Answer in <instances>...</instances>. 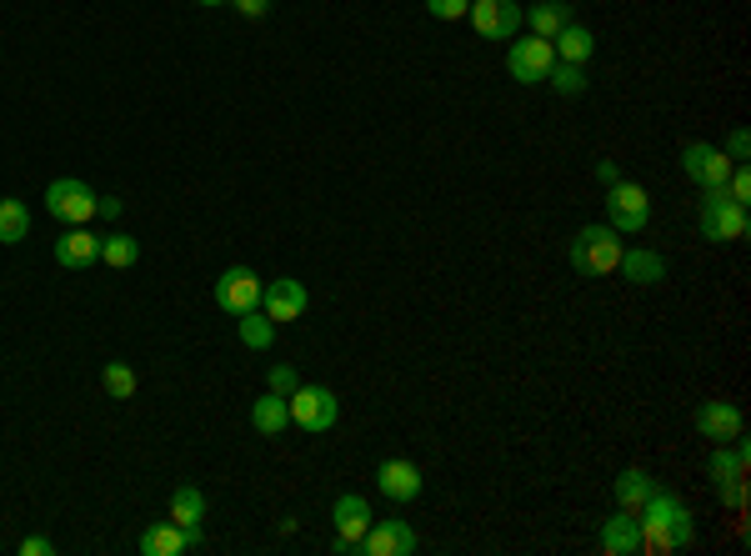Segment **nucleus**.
<instances>
[{"label": "nucleus", "mask_w": 751, "mask_h": 556, "mask_svg": "<svg viewBox=\"0 0 751 556\" xmlns=\"http://www.w3.org/2000/svg\"><path fill=\"white\" fill-rule=\"evenodd\" d=\"M636 526H642L646 556H671V552H681V546H692V536H696L692 511L681 507V497L667 491V486H657V491L646 497V507L636 511Z\"/></svg>", "instance_id": "nucleus-1"}, {"label": "nucleus", "mask_w": 751, "mask_h": 556, "mask_svg": "<svg viewBox=\"0 0 751 556\" xmlns=\"http://www.w3.org/2000/svg\"><path fill=\"white\" fill-rule=\"evenodd\" d=\"M622 236L611 231V225H581L571 236V246H566V256H571V271L576 276H606L622 266Z\"/></svg>", "instance_id": "nucleus-2"}, {"label": "nucleus", "mask_w": 751, "mask_h": 556, "mask_svg": "<svg viewBox=\"0 0 751 556\" xmlns=\"http://www.w3.org/2000/svg\"><path fill=\"white\" fill-rule=\"evenodd\" d=\"M747 206L731 201L721 186H706L702 190V236L727 246V241H747Z\"/></svg>", "instance_id": "nucleus-3"}, {"label": "nucleus", "mask_w": 751, "mask_h": 556, "mask_svg": "<svg viewBox=\"0 0 751 556\" xmlns=\"http://www.w3.org/2000/svg\"><path fill=\"white\" fill-rule=\"evenodd\" d=\"M286 406H291V421L305 431V437L331 431L336 427V416H340L336 391H326V386H296L291 396H286Z\"/></svg>", "instance_id": "nucleus-4"}, {"label": "nucleus", "mask_w": 751, "mask_h": 556, "mask_svg": "<svg viewBox=\"0 0 751 556\" xmlns=\"http://www.w3.org/2000/svg\"><path fill=\"white\" fill-rule=\"evenodd\" d=\"M606 216L616 236H636L651 221V196L642 186H632V181H616V186H606Z\"/></svg>", "instance_id": "nucleus-5"}, {"label": "nucleus", "mask_w": 751, "mask_h": 556, "mask_svg": "<svg viewBox=\"0 0 751 556\" xmlns=\"http://www.w3.org/2000/svg\"><path fill=\"white\" fill-rule=\"evenodd\" d=\"M46 211L66 225H85L95 216V190L76 176H60L46 186Z\"/></svg>", "instance_id": "nucleus-6"}, {"label": "nucleus", "mask_w": 751, "mask_h": 556, "mask_svg": "<svg viewBox=\"0 0 751 556\" xmlns=\"http://www.w3.org/2000/svg\"><path fill=\"white\" fill-rule=\"evenodd\" d=\"M552 66H556V46L552 40H541V36L511 40V50H506V71H511V81H521V85L546 81Z\"/></svg>", "instance_id": "nucleus-7"}, {"label": "nucleus", "mask_w": 751, "mask_h": 556, "mask_svg": "<svg viewBox=\"0 0 751 556\" xmlns=\"http://www.w3.org/2000/svg\"><path fill=\"white\" fill-rule=\"evenodd\" d=\"M261 276L251 271V266H231V271H221V281H216V306L226 311V316H246V311L261 306Z\"/></svg>", "instance_id": "nucleus-8"}, {"label": "nucleus", "mask_w": 751, "mask_h": 556, "mask_svg": "<svg viewBox=\"0 0 751 556\" xmlns=\"http://www.w3.org/2000/svg\"><path fill=\"white\" fill-rule=\"evenodd\" d=\"M747 462H751V447L737 437V447H716L712 451V482H716V497L727 507H741V482H747Z\"/></svg>", "instance_id": "nucleus-9"}, {"label": "nucleus", "mask_w": 751, "mask_h": 556, "mask_svg": "<svg viewBox=\"0 0 751 556\" xmlns=\"http://www.w3.org/2000/svg\"><path fill=\"white\" fill-rule=\"evenodd\" d=\"M731 166L737 161H727V151L721 146H706V141H686L681 146V171L696 181V186H727V176H731Z\"/></svg>", "instance_id": "nucleus-10"}, {"label": "nucleus", "mask_w": 751, "mask_h": 556, "mask_svg": "<svg viewBox=\"0 0 751 556\" xmlns=\"http://www.w3.org/2000/svg\"><path fill=\"white\" fill-rule=\"evenodd\" d=\"M466 21L476 25L486 40H511L521 31V5L517 0H471Z\"/></svg>", "instance_id": "nucleus-11"}, {"label": "nucleus", "mask_w": 751, "mask_h": 556, "mask_svg": "<svg viewBox=\"0 0 751 556\" xmlns=\"http://www.w3.org/2000/svg\"><path fill=\"white\" fill-rule=\"evenodd\" d=\"M305 306H311V291H305L301 281H291V276L261 286V311H266L276 326H281V321H301Z\"/></svg>", "instance_id": "nucleus-12"}, {"label": "nucleus", "mask_w": 751, "mask_h": 556, "mask_svg": "<svg viewBox=\"0 0 751 556\" xmlns=\"http://www.w3.org/2000/svg\"><path fill=\"white\" fill-rule=\"evenodd\" d=\"M416 532L406 526V521H371L366 526V536H361V556H412L416 552Z\"/></svg>", "instance_id": "nucleus-13"}, {"label": "nucleus", "mask_w": 751, "mask_h": 556, "mask_svg": "<svg viewBox=\"0 0 751 556\" xmlns=\"http://www.w3.org/2000/svg\"><path fill=\"white\" fill-rule=\"evenodd\" d=\"M741 406H731V402H702L696 406V431H702L706 441H716V447H727V441H737L741 437Z\"/></svg>", "instance_id": "nucleus-14"}, {"label": "nucleus", "mask_w": 751, "mask_h": 556, "mask_svg": "<svg viewBox=\"0 0 751 556\" xmlns=\"http://www.w3.org/2000/svg\"><path fill=\"white\" fill-rule=\"evenodd\" d=\"M376 486H381V497H391V501H416L426 482H421V466H416V462L391 456V462L376 466Z\"/></svg>", "instance_id": "nucleus-15"}, {"label": "nucleus", "mask_w": 751, "mask_h": 556, "mask_svg": "<svg viewBox=\"0 0 751 556\" xmlns=\"http://www.w3.org/2000/svg\"><path fill=\"white\" fill-rule=\"evenodd\" d=\"M642 552V526H636L632 511H616V517L601 521V556H636Z\"/></svg>", "instance_id": "nucleus-16"}, {"label": "nucleus", "mask_w": 751, "mask_h": 556, "mask_svg": "<svg viewBox=\"0 0 751 556\" xmlns=\"http://www.w3.org/2000/svg\"><path fill=\"white\" fill-rule=\"evenodd\" d=\"M91 260H101V236H91L85 225H71V231L56 241V266H66V271H85Z\"/></svg>", "instance_id": "nucleus-17"}, {"label": "nucleus", "mask_w": 751, "mask_h": 556, "mask_svg": "<svg viewBox=\"0 0 751 556\" xmlns=\"http://www.w3.org/2000/svg\"><path fill=\"white\" fill-rule=\"evenodd\" d=\"M331 521H336V536H346V542H361L366 526H371V507H366V497H356V491H340L336 501H331Z\"/></svg>", "instance_id": "nucleus-18"}, {"label": "nucleus", "mask_w": 751, "mask_h": 556, "mask_svg": "<svg viewBox=\"0 0 751 556\" xmlns=\"http://www.w3.org/2000/svg\"><path fill=\"white\" fill-rule=\"evenodd\" d=\"M286 427H291V406H286V396L266 391V396L251 402V431H256V437H281Z\"/></svg>", "instance_id": "nucleus-19"}, {"label": "nucleus", "mask_w": 751, "mask_h": 556, "mask_svg": "<svg viewBox=\"0 0 751 556\" xmlns=\"http://www.w3.org/2000/svg\"><path fill=\"white\" fill-rule=\"evenodd\" d=\"M651 491H657V482H651L642 466H626V472L611 482V497H616V507L632 511V517L646 507V497H651Z\"/></svg>", "instance_id": "nucleus-20"}, {"label": "nucleus", "mask_w": 751, "mask_h": 556, "mask_svg": "<svg viewBox=\"0 0 751 556\" xmlns=\"http://www.w3.org/2000/svg\"><path fill=\"white\" fill-rule=\"evenodd\" d=\"M556 60H566V66H587L591 60V50H597V36H591L587 25H562V31H556Z\"/></svg>", "instance_id": "nucleus-21"}, {"label": "nucleus", "mask_w": 751, "mask_h": 556, "mask_svg": "<svg viewBox=\"0 0 751 556\" xmlns=\"http://www.w3.org/2000/svg\"><path fill=\"white\" fill-rule=\"evenodd\" d=\"M527 25H531V36L556 40V31L571 25V5H566V0H536V5L527 11Z\"/></svg>", "instance_id": "nucleus-22"}, {"label": "nucleus", "mask_w": 751, "mask_h": 556, "mask_svg": "<svg viewBox=\"0 0 751 556\" xmlns=\"http://www.w3.org/2000/svg\"><path fill=\"white\" fill-rule=\"evenodd\" d=\"M141 552L146 556H181V552H190V536L176 521H155L151 532L141 536Z\"/></svg>", "instance_id": "nucleus-23"}, {"label": "nucleus", "mask_w": 751, "mask_h": 556, "mask_svg": "<svg viewBox=\"0 0 751 556\" xmlns=\"http://www.w3.org/2000/svg\"><path fill=\"white\" fill-rule=\"evenodd\" d=\"M616 271H626L632 286H657L661 276H667V260H661L657 251H622V266H616Z\"/></svg>", "instance_id": "nucleus-24"}, {"label": "nucleus", "mask_w": 751, "mask_h": 556, "mask_svg": "<svg viewBox=\"0 0 751 556\" xmlns=\"http://www.w3.org/2000/svg\"><path fill=\"white\" fill-rule=\"evenodd\" d=\"M25 236H31V206L5 196L0 201V246H21Z\"/></svg>", "instance_id": "nucleus-25"}, {"label": "nucleus", "mask_w": 751, "mask_h": 556, "mask_svg": "<svg viewBox=\"0 0 751 556\" xmlns=\"http://www.w3.org/2000/svg\"><path fill=\"white\" fill-rule=\"evenodd\" d=\"M101 260H106L111 271H130L141 260V241L126 236V231H111V236H101Z\"/></svg>", "instance_id": "nucleus-26"}, {"label": "nucleus", "mask_w": 751, "mask_h": 556, "mask_svg": "<svg viewBox=\"0 0 751 556\" xmlns=\"http://www.w3.org/2000/svg\"><path fill=\"white\" fill-rule=\"evenodd\" d=\"M235 326H241V346L246 351H270V341H276V321L266 311H246V316H235Z\"/></svg>", "instance_id": "nucleus-27"}, {"label": "nucleus", "mask_w": 751, "mask_h": 556, "mask_svg": "<svg viewBox=\"0 0 751 556\" xmlns=\"http://www.w3.org/2000/svg\"><path fill=\"white\" fill-rule=\"evenodd\" d=\"M171 521L186 526V532L206 521V497H200L196 486H176V491H171Z\"/></svg>", "instance_id": "nucleus-28"}, {"label": "nucleus", "mask_w": 751, "mask_h": 556, "mask_svg": "<svg viewBox=\"0 0 751 556\" xmlns=\"http://www.w3.org/2000/svg\"><path fill=\"white\" fill-rule=\"evenodd\" d=\"M101 386H106L111 402H130L141 381H136V371H130L126 361H106V371H101Z\"/></svg>", "instance_id": "nucleus-29"}, {"label": "nucleus", "mask_w": 751, "mask_h": 556, "mask_svg": "<svg viewBox=\"0 0 751 556\" xmlns=\"http://www.w3.org/2000/svg\"><path fill=\"white\" fill-rule=\"evenodd\" d=\"M546 81H552L556 95H587V66H566V60H556L552 71H546Z\"/></svg>", "instance_id": "nucleus-30"}, {"label": "nucleus", "mask_w": 751, "mask_h": 556, "mask_svg": "<svg viewBox=\"0 0 751 556\" xmlns=\"http://www.w3.org/2000/svg\"><path fill=\"white\" fill-rule=\"evenodd\" d=\"M731 196V201H741L747 206L751 201V171H747V161H737V166H731V176H727V186H721Z\"/></svg>", "instance_id": "nucleus-31"}, {"label": "nucleus", "mask_w": 751, "mask_h": 556, "mask_svg": "<svg viewBox=\"0 0 751 556\" xmlns=\"http://www.w3.org/2000/svg\"><path fill=\"white\" fill-rule=\"evenodd\" d=\"M426 11H431L436 21H461V15L471 11V0H426Z\"/></svg>", "instance_id": "nucleus-32"}, {"label": "nucleus", "mask_w": 751, "mask_h": 556, "mask_svg": "<svg viewBox=\"0 0 751 556\" xmlns=\"http://www.w3.org/2000/svg\"><path fill=\"white\" fill-rule=\"evenodd\" d=\"M721 151H727V161H747V155H751V130L737 126V130L727 136V146H721Z\"/></svg>", "instance_id": "nucleus-33"}, {"label": "nucleus", "mask_w": 751, "mask_h": 556, "mask_svg": "<svg viewBox=\"0 0 751 556\" xmlns=\"http://www.w3.org/2000/svg\"><path fill=\"white\" fill-rule=\"evenodd\" d=\"M266 381H270V391H276V396H291V391L301 386V377H296L291 367H270V377H266Z\"/></svg>", "instance_id": "nucleus-34"}, {"label": "nucleus", "mask_w": 751, "mask_h": 556, "mask_svg": "<svg viewBox=\"0 0 751 556\" xmlns=\"http://www.w3.org/2000/svg\"><path fill=\"white\" fill-rule=\"evenodd\" d=\"M226 5H235V11L246 15V21H261V15H270V0H226Z\"/></svg>", "instance_id": "nucleus-35"}, {"label": "nucleus", "mask_w": 751, "mask_h": 556, "mask_svg": "<svg viewBox=\"0 0 751 556\" xmlns=\"http://www.w3.org/2000/svg\"><path fill=\"white\" fill-rule=\"evenodd\" d=\"M56 552V542H50V536H25L21 542V556H50Z\"/></svg>", "instance_id": "nucleus-36"}, {"label": "nucleus", "mask_w": 751, "mask_h": 556, "mask_svg": "<svg viewBox=\"0 0 751 556\" xmlns=\"http://www.w3.org/2000/svg\"><path fill=\"white\" fill-rule=\"evenodd\" d=\"M95 216L116 221V216H120V196H95Z\"/></svg>", "instance_id": "nucleus-37"}, {"label": "nucleus", "mask_w": 751, "mask_h": 556, "mask_svg": "<svg viewBox=\"0 0 751 556\" xmlns=\"http://www.w3.org/2000/svg\"><path fill=\"white\" fill-rule=\"evenodd\" d=\"M597 181H601V186H616V181H622L616 161H597Z\"/></svg>", "instance_id": "nucleus-38"}, {"label": "nucleus", "mask_w": 751, "mask_h": 556, "mask_svg": "<svg viewBox=\"0 0 751 556\" xmlns=\"http://www.w3.org/2000/svg\"><path fill=\"white\" fill-rule=\"evenodd\" d=\"M200 5H226V0H200Z\"/></svg>", "instance_id": "nucleus-39"}]
</instances>
